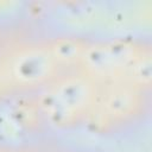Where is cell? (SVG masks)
Masks as SVG:
<instances>
[{"label":"cell","instance_id":"obj_1","mask_svg":"<svg viewBox=\"0 0 152 152\" xmlns=\"http://www.w3.org/2000/svg\"><path fill=\"white\" fill-rule=\"evenodd\" d=\"M90 94V84L86 80L72 77L45 94L43 108L56 122H68L84 108Z\"/></svg>","mask_w":152,"mask_h":152},{"label":"cell","instance_id":"obj_2","mask_svg":"<svg viewBox=\"0 0 152 152\" xmlns=\"http://www.w3.org/2000/svg\"><path fill=\"white\" fill-rule=\"evenodd\" d=\"M137 57L135 48L121 42L88 48L82 56L87 68L96 74H110L116 70H122Z\"/></svg>","mask_w":152,"mask_h":152},{"label":"cell","instance_id":"obj_3","mask_svg":"<svg viewBox=\"0 0 152 152\" xmlns=\"http://www.w3.org/2000/svg\"><path fill=\"white\" fill-rule=\"evenodd\" d=\"M53 62L50 50L31 48L13 58L10 72L15 81L31 84L46 78L53 69Z\"/></svg>","mask_w":152,"mask_h":152},{"label":"cell","instance_id":"obj_4","mask_svg":"<svg viewBox=\"0 0 152 152\" xmlns=\"http://www.w3.org/2000/svg\"><path fill=\"white\" fill-rule=\"evenodd\" d=\"M86 48L80 40L75 39H59L50 49L55 61L70 62L76 58H82Z\"/></svg>","mask_w":152,"mask_h":152}]
</instances>
